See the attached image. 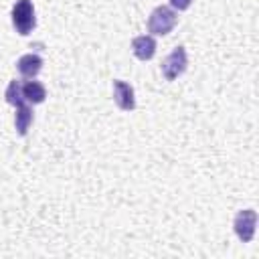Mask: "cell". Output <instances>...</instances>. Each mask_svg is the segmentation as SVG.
Returning a JSON list of instances; mask_svg holds the SVG:
<instances>
[{
    "mask_svg": "<svg viewBox=\"0 0 259 259\" xmlns=\"http://www.w3.org/2000/svg\"><path fill=\"white\" fill-rule=\"evenodd\" d=\"M186 65H188V59H186L184 47H174V51L162 63V75L168 81H174V79H178L186 71Z\"/></svg>",
    "mask_w": 259,
    "mask_h": 259,
    "instance_id": "obj_3",
    "label": "cell"
},
{
    "mask_svg": "<svg viewBox=\"0 0 259 259\" xmlns=\"http://www.w3.org/2000/svg\"><path fill=\"white\" fill-rule=\"evenodd\" d=\"M233 227H235V233L237 237L243 241V243H249L255 235V227H257V212L253 208H245V210H239L235 221H233Z\"/></svg>",
    "mask_w": 259,
    "mask_h": 259,
    "instance_id": "obj_4",
    "label": "cell"
},
{
    "mask_svg": "<svg viewBox=\"0 0 259 259\" xmlns=\"http://www.w3.org/2000/svg\"><path fill=\"white\" fill-rule=\"evenodd\" d=\"M132 51L140 61H150L156 53V40L150 34H140L132 40Z\"/></svg>",
    "mask_w": 259,
    "mask_h": 259,
    "instance_id": "obj_6",
    "label": "cell"
},
{
    "mask_svg": "<svg viewBox=\"0 0 259 259\" xmlns=\"http://www.w3.org/2000/svg\"><path fill=\"white\" fill-rule=\"evenodd\" d=\"M4 97H6V101H8L10 105H14V107L26 103L24 97H22V89H20V83H18V81H10V83H8V87H6V91H4Z\"/></svg>",
    "mask_w": 259,
    "mask_h": 259,
    "instance_id": "obj_10",
    "label": "cell"
},
{
    "mask_svg": "<svg viewBox=\"0 0 259 259\" xmlns=\"http://www.w3.org/2000/svg\"><path fill=\"white\" fill-rule=\"evenodd\" d=\"M192 4V0H170V6L176 10H186Z\"/></svg>",
    "mask_w": 259,
    "mask_h": 259,
    "instance_id": "obj_11",
    "label": "cell"
},
{
    "mask_svg": "<svg viewBox=\"0 0 259 259\" xmlns=\"http://www.w3.org/2000/svg\"><path fill=\"white\" fill-rule=\"evenodd\" d=\"M30 123H32V109H30L26 103L18 105V107H16V115H14V125H16L18 136H26Z\"/></svg>",
    "mask_w": 259,
    "mask_h": 259,
    "instance_id": "obj_9",
    "label": "cell"
},
{
    "mask_svg": "<svg viewBox=\"0 0 259 259\" xmlns=\"http://www.w3.org/2000/svg\"><path fill=\"white\" fill-rule=\"evenodd\" d=\"M113 101L121 111H132L136 107V97H134V89L130 83L113 79Z\"/></svg>",
    "mask_w": 259,
    "mask_h": 259,
    "instance_id": "obj_5",
    "label": "cell"
},
{
    "mask_svg": "<svg viewBox=\"0 0 259 259\" xmlns=\"http://www.w3.org/2000/svg\"><path fill=\"white\" fill-rule=\"evenodd\" d=\"M16 69H18V73H20L22 77L32 79V77H36V75L40 73V69H42V59H40L38 55L26 53V55H22V57L16 61Z\"/></svg>",
    "mask_w": 259,
    "mask_h": 259,
    "instance_id": "obj_7",
    "label": "cell"
},
{
    "mask_svg": "<svg viewBox=\"0 0 259 259\" xmlns=\"http://www.w3.org/2000/svg\"><path fill=\"white\" fill-rule=\"evenodd\" d=\"M176 24V12L170 8V6H156L148 18V30L152 34H158V36H164L168 34Z\"/></svg>",
    "mask_w": 259,
    "mask_h": 259,
    "instance_id": "obj_2",
    "label": "cell"
},
{
    "mask_svg": "<svg viewBox=\"0 0 259 259\" xmlns=\"http://www.w3.org/2000/svg\"><path fill=\"white\" fill-rule=\"evenodd\" d=\"M20 89H22L24 101H26V103H32V105L42 103L45 97H47V89H45V85L38 83V81H24V85H20Z\"/></svg>",
    "mask_w": 259,
    "mask_h": 259,
    "instance_id": "obj_8",
    "label": "cell"
},
{
    "mask_svg": "<svg viewBox=\"0 0 259 259\" xmlns=\"http://www.w3.org/2000/svg\"><path fill=\"white\" fill-rule=\"evenodd\" d=\"M12 26L18 34L26 36L34 30L36 26V16H34V6L32 0H16L12 6Z\"/></svg>",
    "mask_w": 259,
    "mask_h": 259,
    "instance_id": "obj_1",
    "label": "cell"
}]
</instances>
